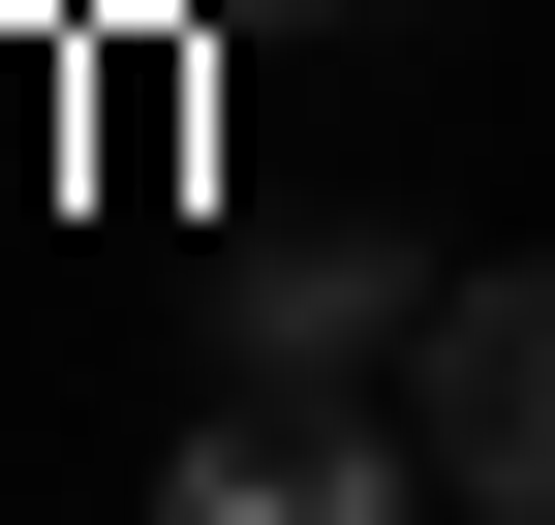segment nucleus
Masks as SVG:
<instances>
[{"label": "nucleus", "instance_id": "obj_1", "mask_svg": "<svg viewBox=\"0 0 555 525\" xmlns=\"http://www.w3.org/2000/svg\"><path fill=\"white\" fill-rule=\"evenodd\" d=\"M433 247H401V217H339V247H247V279H217V371H278V402H371V371H433Z\"/></svg>", "mask_w": 555, "mask_h": 525}, {"label": "nucleus", "instance_id": "obj_2", "mask_svg": "<svg viewBox=\"0 0 555 525\" xmlns=\"http://www.w3.org/2000/svg\"><path fill=\"white\" fill-rule=\"evenodd\" d=\"M155 525H401V433H371V402H278V371H217V402L155 433Z\"/></svg>", "mask_w": 555, "mask_h": 525}, {"label": "nucleus", "instance_id": "obj_3", "mask_svg": "<svg viewBox=\"0 0 555 525\" xmlns=\"http://www.w3.org/2000/svg\"><path fill=\"white\" fill-rule=\"evenodd\" d=\"M433 464L494 495V525H555V247H525V279H463V309H433Z\"/></svg>", "mask_w": 555, "mask_h": 525}]
</instances>
